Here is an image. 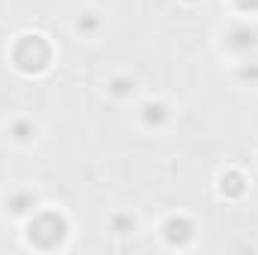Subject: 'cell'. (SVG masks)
<instances>
[{"mask_svg": "<svg viewBox=\"0 0 258 255\" xmlns=\"http://www.w3.org/2000/svg\"><path fill=\"white\" fill-rule=\"evenodd\" d=\"M165 237H168V243H186V240L192 237V225H189L186 219H168Z\"/></svg>", "mask_w": 258, "mask_h": 255, "instance_id": "cell-3", "label": "cell"}, {"mask_svg": "<svg viewBox=\"0 0 258 255\" xmlns=\"http://www.w3.org/2000/svg\"><path fill=\"white\" fill-rule=\"evenodd\" d=\"M255 39H258V33L255 30H249V27H234L231 30V48H237V51H243V48H252L255 45Z\"/></svg>", "mask_w": 258, "mask_h": 255, "instance_id": "cell-4", "label": "cell"}, {"mask_svg": "<svg viewBox=\"0 0 258 255\" xmlns=\"http://www.w3.org/2000/svg\"><path fill=\"white\" fill-rule=\"evenodd\" d=\"M111 228H114L117 234H126V231H132V216H126V213H120V216H114V222H111Z\"/></svg>", "mask_w": 258, "mask_h": 255, "instance_id": "cell-10", "label": "cell"}, {"mask_svg": "<svg viewBox=\"0 0 258 255\" xmlns=\"http://www.w3.org/2000/svg\"><path fill=\"white\" fill-rule=\"evenodd\" d=\"M168 114H165V105H159V102H150V105H144V123H162Z\"/></svg>", "mask_w": 258, "mask_h": 255, "instance_id": "cell-6", "label": "cell"}, {"mask_svg": "<svg viewBox=\"0 0 258 255\" xmlns=\"http://www.w3.org/2000/svg\"><path fill=\"white\" fill-rule=\"evenodd\" d=\"M111 93H114V96L132 93V81H129V78H114V81H111Z\"/></svg>", "mask_w": 258, "mask_h": 255, "instance_id": "cell-9", "label": "cell"}, {"mask_svg": "<svg viewBox=\"0 0 258 255\" xmlns=\"http://www.w3.org/2000/svg\"><path fill=\"white\" fill-rule=\"evenodd\" d=\"M237 6H240L243 12H255V9H258V0H237Z\"/></svg>", "mask_w": 258, "mask_h": 255, "instance_id": "cell-12", "label": "cell"}, {"mask_svg": "<svg viewBox=\"0 0 258 255\" xmlns=\"http://www.w3.org/2000/svg\"><path fill=\"white\" fill-rule=\"evenodd\" d=\"M240 75H243V78H249V81H258V66H246Z\"/></svg>", "mask_w": 258, "mask_h": 255, "instance_id": "cell-13", "label": "cell"}, {"mask_svg": "<svg viewBox=\"0 0 258 255\" xmlns=\"http://www.w3.org/2000/svg\"><path fill=\"white\" fill-rule=\"evenodd\" d=\"M12 135H15L18 141H30V138H33V126H30L27 120H18V123H12Z\"/></svg>", "mask_w": 258, "mask_h": 255, "instance_id": "cell-7", "label": "cell"}, {"mask_svg": "<svg viewBox=\"0 0 258 255\" xmlns=\"http://www.w3.org/2000/svg\"><path fill=\"white\" fill-rule=\"evenodd\" d=\"M48 234V246H54L60 237L66 234V222L57 216V213H39L33 222H30V243H39V237Z\"/></svg>", "mask_w": 258, "mask_h": 255, "instance_id": "cell-2", "label": "cell"}, {"mask_svg": "<svg viewBox=\"0 0 258 255\" xmlns=\"http://www.w3.org/2000/svg\"><path fill=\"white\" fill-rule=\"evenodd\" d=\"M222 183H228V189L234 192V195H240V192H243V177H240L237 171H231V174H225V177H222Z\"/></svg>", "mask_w": 258, "mask_h": 255, "instance_id": "cell-8", "label": "cell"}, {"mask_svg": "<svg viewBox=\"0 0 258 255\" xmlns=\"http://www.w3.org/2000/svg\"><path fill=\"white\" fill-rule=\"evenodd\" d=\"M96 27H99V18H96L93 12H87V15H81V18H78V30L90 33V30H96Z\"/></svg>", "mask_w": 258, "mask_h": 255, "instance_id": "cell-11", "label": "cell"}, {"mask_svg": "<svg viewBox=\"0 0 258 255\" xmlns=\"http://www.w3.org/2000/svg\"><path fill=\"white\" fill-rule=\"evenodd\" d=\"M48 57H51V51H48L45 39L36 36V33L33 36H21L18 45H15V63H18V69H24V72L45 69L48 66Z\"/></svg>", "mask_w": 258, "mask_h": 255, "instance_id": "cell-1", "label": "cell"}, {"mask_svg": "<svg viewBox=\"0 0 258 255\" xmlns=\"http://www.w3.org/2000/svg\"><path fill=\"white\" fill-rule=\"evenodd\" d=\"M33 204H36V195H30V192H18V195L9 198V210L12 213H27Z\"/></svg>", "mask_w": 258, "mask_h": 255, "instance_id": "cell-5", "label": "cell"}]
</instances>
